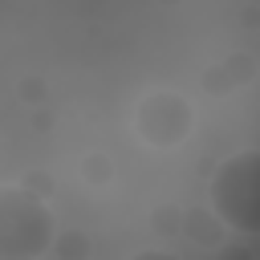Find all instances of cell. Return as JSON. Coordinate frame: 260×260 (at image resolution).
<instances>
[{
    "instance_id": "1",
    "label": "cell",
    "mask_w": 260,
    "mask_h": 260,
    "mask_svg": "<svg viewBox=\"0 0 260 260\" xmlns=\"http://www.w3.org/2000/svg\"><path fill=\"white\" fill-rule=\"evenodd\" d=\"M207 203L223 228L260 236V146H244L211 171Z\"/></svg>"
},
{
    "instance_id": "2",
    "label": "cell",
    "mask_w": 260,
    "mask_h": 260,
    "mask_svg": "<svg viewBox=\"0 0 260 260\" xmlns=\"http://www.w3.org/2000/svg\"><path fill=\"white\" fill-rule=\"evenodd\" d=\"M57 240L49 203L16 183L0 187V260H41Z\"/></svg>"
},
{
    "instance_id": "3",
    "label": "cell",
    "mask_w": 260,
    "mask_h": 260,
    "mask_svg": "<svg viewBox=\"0 0 260 260\" xmlns=\"http://www.w3.org/2000/svg\"><path fill=\"white\" fill-rule=\"evenodd\" d=\"M130 126L134 134L154 146V150H171L179 142L191 138L195 130V102L183 93V89H171V85H154L146 89L134 110H130Z\"/></svg>"
},
{
    "instance_id": "4",
    "label": "cell",
    "mask_w": 260,
    "mask_h": 260,
    "mask_svg": "<svg viewBox=\"0 0 260 260\" xmlns=\"http://www.w3.org/2000/svg\"><path fill=\"white\" fill-rule=\"evenodd\" d=\"M126 260H179V256L175 252H162V248H142V252L126 256Z\"/></svg>"
}]
</instances>
